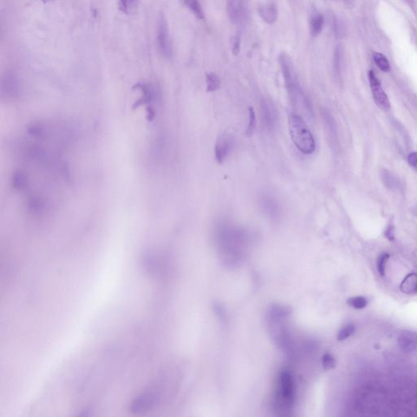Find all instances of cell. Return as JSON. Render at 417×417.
<instances>
[{
	"instance_id": "2e32d148",
	"label": "cell",
	"mask_w": 417,
	"mask_h": 417,
	"mask_svg": "<svg viewBox=\"0 0 417 417\" xmlns=\"http://www.w3.org/2000/svg\"><path fill=\"white\" fill-rule=\"evenodd\" d=\"M138 2V0H118L119 9L123 14H130L136 10Z\"/></svg>"
},
{
	"instance_id": "8992f818",
	"label": "cell",
	"mask_w": 417,
	"mask_h": 417,
	"mask_svg": "<svg viewBox=\"0 0 417 417\" xmlns=\"http://www.w3.org/2000/svg\"><path fill=\"white\" fill-rule=\"evenodd\" d=\"M261 116L262 124L268 132H272L276 129L278 122V111L276 106L269 100L264 99L260 104Z\"/></svg>"
},
{
	"instance_id": "277c9868",
	"label": "cell",
	"mask_w": 417,
	"mask_h": 417,
	"mask_svg": "<svg viewBox=\"0 0 417 417\" xmlns=\"http://www.w3.org/2000/svg\"><path fill=\"white\" fill-rule=\"evenodd\" d=\"M226 12L232 24H244L248 18V7L244 0H228Z\"/></svg>"
},
{
	"instance_id": "30bf717a",
	"label": "cell",
	"mask_w": 417,
	"mask_h": 417,
	"mask_svg": "<svg viewBox=\"0 0 417 417\" xmlns=\"http://www.w3.org/2000/svg\"><path fill=\"white\" fill-rule=\"evenodd\" d=\"M324 16L317 9L312 8L310 18V32L312 37H317L324 26Z\"/></svg>"
},
{
	"instance_id": "3957f363",
	"label": "cell",
	"mask_w": 417,
	"mask_h": 417,
	"mask_svg": "<svg viewBox=\"0 0 417 417\" xmlns=\"http://www.w3.org/2000/svg\"><path fill=\"white\" fill-rule=\"evenodd\" d=\"M277 398H279L280 402L286 408H288L294 404V386L292 375L288 372H282L280 375Z\"/></svg>"
},
{
	"instance_id": "4fadbf2b",
	"label": "cell",
	"mask_w": 417,
	"mask_h": 417,
	"mask_svg": "<svg viewBox=\"0 0 417 417\" xmlns=\"http://www.w3.org/2000/svg\"><path fill=\"white\" fill-rule=\"evenodd\" d=\"M400 346L402 347L404 350H412L416 349L417 336L415 334L410 332H404L400 338Z\"/></svg>"
},
{
	"instance_id": "9a60e30c",
	"label": "cell",
	"mask_w": 417,
	"mask_h": 417,
	"mask_svg": "<svg viewBox=\"0 0 417 417\" xmlns=\"http://www.w3.org/2000/svg\"><path fill=\"white\" fill-rule=\"evenodd\" d=\"M372 56H374L376 64L378 66V68H380V70L383 72L390 71V66L388 63V60L383 54L380 52H374Z\"/></svg>"
},
{
	"instance_id": "7402d4cb",
	"label": "cell",
	"mask_w": 417,
	"mask_h": 417,
	"mask_svg": "<svg viewBox=\"0 0 417 417\" xmlns=\"http://www.w3.org/2000/svg\"><path fill=\"white\" fill-rule=\"evenodd\" d=\"M336 360L330 353H326L322 357V366L324 370H331L336 367Z\"/></svg>"
},
{
	"instance_id": "d4e9b609",
	"label": "cell",
	"mask_w": 417,
	"mask_h": 417,
	"mask_svg": "<svg viewBox=\"0 0 417 417\" xmlns=\"http://www.w3.org/2000/svg\"><path fill=\"white\" fill-rule=\"evenodd\" d=\"M44 1H49V0H44Z\"/></svg>"
},
{
	"instance_id": "9c48e42d",
	"label": "cell",
	"mask_w": 417,
	"mask_h": 417,
	"mask_svg": "<svg viewBox=\"0 0 417 417\" xmlns=\"http://www.w3.org/2000/svg\"><path fill=\"white\" fill-rule=\"evenodd\" d=\"M260 206L265 216H268L272 220H276L280 216V204L276 200V198L268 194L262 196L260 198Z\"/></svg>"
},
{
	"instance_id": "7a4b0ae2",
	"label": "cell",
	"mask_w": 417,
	"mask_h": 417,
	"mask_svg": "<svg viewBox=\"0 0 417 417\" xmlns=\"http://www.w3.org/2000/svg\"><path fill=\"white\" fill-rule=\"evenodd\" d=\"M288 130L292 143L305 155L313 154L316 150V141L306 123L298 114L292 112L288 118Z\"/></svg>"
},
{
	"instance_id": "7c38bea8",
	"label": "cell",
	"mask_w": 417,
	"mask_h": 417,
	"mask_svg": "<svg viewBox=\"0 0 417 417\" xmlns=\"http://www.w3.org/2000/svg\"><path fill=\"white\" fill-rule=\"evenodd\" d=\"M400 290L406 294H417V274L410 273L408 274L401 283Z\"/></svg>"
},
{
	"instance_id": "e0dca14e",
	"label": "cell",
	"mask_w": 417,
	"mask_h": 417,
	"mask_svg": "<svg viewBox=\"0 0 417 417\" xmlns=\"http://www.w3.org/2000/svg\"><path fill=\"white\" fill-rule=\"evenodd\" d=\"M220 80L217 75L214 72H210L206 75L207 92H214L220 88Z\"/></svg>"
},
{
	"instance_id": "44dd1931",
	"label": "cell",
	"mask_w": 417,
	"mask_h": 417,
	"mask_svg": "<svg viewBox=\"0 0 417 417\" xmlns=\"http://www.w3.org/2000/svg\"><path fill=\"white\" fill-rule=\"evenodd\" d=\"M256 115H255L254 110L252 107H248V126L246 129V134L248 136H251L254 132L255 128H256Z\"/></svg>"
},
{
	"instance_id": "ba28073f",
	"label": "cell",
	"mask_w": 417,
	"mask_h": 417,
	"mask_svg": "<svg viewBox=\"0 0 417 417\" xmlns=\"http://www.w3.org/2000/svg\"><path fill=\"white\" fill-rule=\"evenodd\" d=\"M368 80L371 86L372 92L374 96V99L376 104L379 106L382 110H388L390 108V104L388 100L387 94L384 92L380 81L378 80L374 71L370 70L368 72Z\"/></svg>"
},
{
	"instance_id": "603a6c76",
	"label": "cell",
	"mask_w": 417,
	"mask_h": 417,
	"mask_svg": "<svg viewBox=\"0 0 417 417\" xmlns=\"http://www.w3.org/2000/svg\"><path fill=\"white\" fill-rule=\"evenodd\" d=\"M240 49V36H236L233 38L232 40V53L234 55L236 56L239 54Z\"/></svg>"
},
{
	"instance_id": "52a82bcc",
	"label": "cell",
	"mask_w": 417,
	"mask_h": 417,
	"mask_svg": "<svg viewBox=\"0 0 417 417\" xmlns=\"http://www.w3.org/2000/svg\"><path fill=\"white\" fill-rule=\"evenodd\" d=\"M235 146V140L232 134H222L218 138L214 148V154L218 163L222 164L228 158Z\"/></svg>"
},
{
	"instance_id": "d6986e66",
	"label": "cell",
	"mask_w": 417,
	"mask_h": 417,
	"mask_svg": "<svg viewBox=\"0 0 417 417\" xmlns=\"http://www.w3.org/2000/svg\"><path fill=\"white\" fill-rule=\"evenodd\" d=\"M354 332H356V326L352 324H348L339 330L336 338L338 340H346L354 334Z\"/></svg>"
},
{
	"instance_id": "cb8c5ba5",
	"label": "cell",
	"mask_w": 417,
	"mask_h": 417,
	"mask_svg": "<svg viewBox=\"0 0 417 417\" xmlns=\"http://www.w3.org/2000/svg\"><path fill=\"white\" fill-rule=\"evenodd\" d=\"M408 162L414 169L417 170V152L409 154Z\"/></svg>"
},
{
	"instance_id": "ffe728a7",
	"label": "cell",
	"mask_w": 417,
	"mask_h": 417,
	"mask_svg": "<svg viewBox=\"0 0 417 417\" xmlns=\"http://www.w3.org/2000/svg\"><path fill=\"white\" fill-rule=\"evenodd\" d=\"M390 257V256L388 252H382V254L379 255V257L378 258L376 269L380 276H384L386 274V266L387 262Z\"/></svg>"
},
{
	"instance_id": "6da1fadb",
	"label": "cell",
	"mask_w": 417,
	"mask_h": 417,
	"mask_svg": "<svg viewBox=\"0 0 417 417\" xmlns=\"http://www.w3.org/2000/svg\"><path fill=\"white\" fill-rule=\"evenodd\" d=\"M279 63L283 74L286 89L288 92L290 103L292 108L296 110L295 112L301 110L306 114L312 116L313 110L312 104L309 98L300 85L292 60L287 54L282 53L280 56Z\"/></svg>"
},
{
	"instance_id": "5b68a950",
	"label": "cell",
	"mask_w": 417,
	"mask_h": 417,
	"mask_svg": "<svg viewBox=\"0 0 417 417\" xmlns=\"http://www.w3.org/2000/svg\"><path fill=\"white\" fill-rule=\"evenodd\" d=\"M158 44L162 55L170 59L172 56V44L170 38L169 29L164 15H160L158 26Z\"/></svg>"
},
{
	"instance_id": "8fae6325",
	"label": "cell",
	"mask_w": 417,
	"mask_h": 417,
	"mask_svg": "<svg viewBox=\"0 0 417 417\" xmlns=\"http://www.w3.org/2000/svg\"><path fill=\"white\" fill-rule=\"evenodd\" d=\"M258 12L262 19L268 24H273L278 18L276 5L273 2H268V4L259 8Z\"/></svg>"
},
{
	"instance_id": "5bb4252c",
	"label": "cell",
	"mask_w": 417,
	"mask_h": 417,
	"mask_svg": "<svg viewBox=\"0 0 417 417\" xmlns=\"http://www.w3.org/2000/svg\"><path fill=\"white\" fill-rule=\"evenodd\" d=\"M185 4L187 5L192 12L199 20H204V14L199 0H184Z\"/></svg>"
},
{
	"instance_id": "ac0fdd59",
	"label": "cell",
	"mask_w": 417,
	"mask_h": 417,
	"mask_svg": "<svg viewBox=\"0 0 417 417\" xmlns=\"http://www.w3.org/2000/svg\"><path fill=\"white\" fill-rule=\"evenodd\" d=\"M347 304L354 309L362 310L367 306L368 300L364 296H353V298L348 299Z\"/></svg>"
}]
</instances>
